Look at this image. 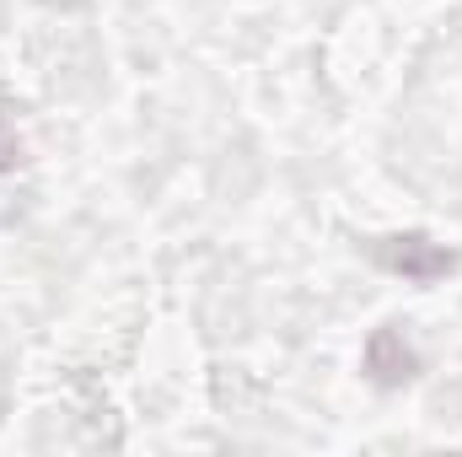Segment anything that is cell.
<instances>
[{
  "mask_svg": "<svg viewBox=\"0 0 462 457\" xmlns=\"http://www.w3.org/2000/svg\"><path fill=\"white\" fill-rule=\"evenodd\" d=\"M365 371H371L376 382H409V377L420 371V360H414V350L403 344L398 329H376L371 344H365Z\"/></svg>",
  "mask_w": 462,
  "mask_h": 457,
  "instance_id": "obj_1",
  "label": "cell"
},
{
  "mask_svg": "<svg viewBox=\"0 0 462 457\" xmlns=\"http://www.w3.org/2000/svg\"><path fill=\"white\" fill-rule=\"evenodd\" d=\"M398 247H382V258L393 264V269H403V275H414V280H430V275H441V269H452V253H441V247H430L425 237H393Z\"/></svg>",
  "mask_w": 462,
  "mask_h": 457,
  "instance_id": "obj_2",
  "label": "cell"
},
{
  "mask_svg": "<svg viewBox=\"0 0 462 457\" xmlns=\"http://www.w3.org/2000/svg\"><path fill=\"white\" fill-rule=\"evenodd\" d=\"M22 162V140H16V129L0 118V167H16Z\"/></svg>",
  "mask_w": 462,
  "mask_h": 457,
  "instance_id": "obj_3",
  "label": "cell"
}]
</instances>
